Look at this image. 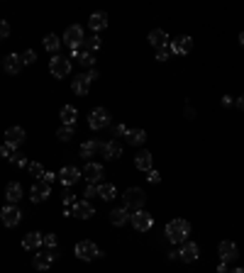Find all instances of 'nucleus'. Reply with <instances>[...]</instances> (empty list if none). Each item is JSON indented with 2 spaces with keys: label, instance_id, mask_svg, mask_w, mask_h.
I'll use <instances>...</instances> for the list:
<instances>
[{
  "label": "nucleus",
  "instance_id": "f257e3e1",
  "mask_svg": "<svg viewBox=\"0 0 244 273\" xmlns=\"http://www.w3.org/2000/svg\"><path fill=\"white\" fill-rule=\"evenodd\" d=\"M164 234H166V239L171 242V244H183L185 239H188V234H190V224H188V219H171L169 224H166V229H164Z\"/></svg>",
  "mask_w": 244,
  "mask_h": 273
},
{
  "label": "nucleus",
  "instance_id": "f03ea898",
  "mask_svg": "<svg viewBox=\"0 0 244 273\" xmlns=\"http://www.w3.org/2000/svg\"><path fill=\"white\" fill-rule=\"evenodd\" d=\"M144 200H147V195H144L142 188H127V191L122 193V205H124L127 210H132V212L144 210Z\"/></svg>",
  "mask_w": 244,
  "mask_h": 273
},
{
  "label": "nucleus",
  "instance_id": "7ed1b4c3",
  "mask_svg": "<svg viewBox=\"0 0 244 273\" xmlns=\"http://www.w3.org/2000/svg\"><path fill=\"white\" fill-rule=\"evenodd\" d=\"M83 42H86L83 27H78V25H71V27L63 32V44H66L71 52H76V49H83Z\"/></svg>",
  "mask_w": 244,
  "mask_h": 273
},
{
  "label": "nucleus",
  "instance_id": "20e7f679",
  "mask_svg": "<svg viewBox=\"0 0 244 273\" xmlns=\"http://www.w3.org/2000/svg\"><path fill=\"white\" fill-rule=\"evenodd\" d=\"M73 254H76L81 261H93V259L103 256V251H100V249H98L93 242H88V239L78 242V244H76V249H73Z\"/></svg>",
  "mask_w": 244,
  "mask_h": 273
},
{
  "label": "nucleus",
  "instance_id": "39448f33",
  "mask_svg": "<svg viewBox=\"0 0 244 273\" xmlns=\"http://www.w3.org/2000/svg\"><path fill=\"white\" fill-rule=\"evenodd\" d=\"M110 125V112L105 110V108H95L93 112H91V117H88V127L91 130H103V127H108Z\"/></svg>",
  "mask_w": 244,
  "mask_h": 273
},
{
  "label": "nucleus",
  "instance_id": "423d86ee",
  "mask_svg": "<svg viewBox=\"0 0 244 273\" xmlns=\"http://www.w3.org/2000/svg\"><path fill=\"white\" fill-rule=\"evenodd\" d=\"M132 227L137 232H149L154 227V217L147 210H137V212H132Z\"/></svg>",
  "mask_w": 244,
  "mask_h": 273
},
{
  "label": "nucleus",
  "instance_id": "0eeeda50",
  "mask_svg": "<svg viewBox=\"0 0 244 273\" xmlns=\"http://www.w3.org/2000/svg\"><path fill=\"white\" fill-rule=\"evenodd\" d=\"M49 71H52L54 78H63V76L71 73V61L66 56H61V54H54V59L49 61Z\"/></svg>",
  "mask_w": 244,
  "mask_h": 273
},
{
  "label": "nucleus",
  "instance_id": "6e6552de",
  "mask_svg": "<svg viewBox=\"0 0 244 273\" xmlns=\"http://www.w3.org/2000/svg\"><path fill=\"white\" fill-rule=\"evenodd\" d=\"M57 176H59V181H61V186H63V188H71V186H76V183L81 181V176H83V173H81L76 166H63Z\"/></svg>",
  "mask_w": 244,
  "mask_h": 273
},
{
  "label": "nucleus",
  "instance_id": "1a4fd4ad",
  "mask_svg": "<svg viewBox=\"0 0 244 273\" xmlns=\"http://www.w3.org/2000/svg\"><path fill=\"white\" fill-rule=\"evenodd\" d=\"M171 54H176V56H185V54H190V49H193V37H188V34H183V37H176V39H171Z\"/></svg>",
  "mask_w": 244,
  "mask_h": 273
},
{
  "label": "nucleus",
  "instance_id": "9d476101",
  "mask_svg": "<svg viewBox=\"0 0 244 273\" xmlns=\"http://www.w3.org/2000/svg\"><path fill=\"white\" fill-rule=\"evenodd\" d=\"M81 173H83V178H86L88 183H95V186H98V183L103 181V176H105V171H103V166H100V164H95V161H91V164H86Z\"/></svg>",
  "mask_w": 244,
  "mask_h": 273
},
{
  "label": "nucleus",
  "instance_id": "9b49d317",
  "mask_svg": "<svg viewBox=\"0 0 244 273\" xmlns=\"http://www.w3.org/2000/svg\"><path fill=\"white\" fill-rule=\"evenodd\" d=\"M49 195H52V186L44 183V181H37V183L30 188V200H32V203H44Z\"/></svg>",
  "mask_w": 244,
  "mask_h": 273
},
{
  "label": "nucleus",
  "instance_id": "f8f14e48",
  "mask_svg": "<svg viewBox=\"0 0 244 273\" xmlns=\"http://www.w3.org/2000/svg\"><path fill=\"white\" fill-rule=\"evenodd\" d=\"M0 219H2L5 227H17L20 219H22V212H20V207H15V205H5L2 212H0Z\"/></svg>",
  "mask_w": 244,
  "mask_h": 273
},
{
  "label": "nucleus",
  "instance_id": "ddd939ff",
  "mask_svg": "<svg viewBox=\"0 0 244 273\" xmlns=\"http://www.w3.org/2000/svg\"><path fill=\"white\" fill-rule=\"evenodd\" d=\"M198 256H200V246L195 242H183L181 251H179V259L183 264H193V261H198Z\"/></svg>",
  "mask_w": 244,
  "mask_h": 273
},
{
  "label": "nucleus",
  "instance_id": "4468645a",
  "mask_svg": "<svg viewBox=\"0 0 244 273\" xmlns=\"http://www.w3.org/2000/svg\"><path fill=\"white\" fill-rule=\"evenodd\" d=\"M95 215V207L88 203V200H76L71 207V217H81V219H91Z\"/></svg>",
  "mask_w": 244,
  "mask_h": 273
},
{
  "label": "nucleus",
  "instance_id": "2eb2a0df",
  "mask_svg": "<svg viewBox=\"0 0 244 273\" xmlns=\"http://www.w3.org/2000/svg\"><path fill=\"white\" fill-rule=\"evenodd\" d=\"M217 254H220V261H235L237 256H240V249H237V244L235 242H220V246H217Z\"/></svg>",
  "mask_w": 244,
  "mask_h": 273
},
{
  "label": "nucleus",
  "instance_id": "dca6fc26",
  "mask_svg": "<svg viewBox=\"0 0 244 273\" xmlns=\"http://www.w3.org/2000/svg\"><path fill=\"white\" fill-rule=\"evenodd\" d=\"M54 259H57V254H54V251H42V254H34L32 266H34L37 271H47V269H52Z\"/></svg>",
  "mask_w": 244,
  "mask_h": 273
},
{
  "label": "nucleus",
  "instance_id": "f3484780",
  "mask_svg": "<svg viewBox=\"0 0 244 273\" xmlns=\"http://www.w3.org/2000/svg\"><path fill=\"white\" fill-rule=\"evenodd\" d=\"M25 130L22 127H10V130H5V144H10V146H22L25 144Z\"/></svg>",
  "mask_w": 244,
  "mask_h": 273
},
{
  "label": "nucleus",
  "instance_id": "a211bd4d",
  "mask_svg": "<svg viewBox=\"0 0 244 273\" xmlns=\"http://www.w3.org/2000/svg\"><path fill=\"white\" fill-rule=\"evenodd\" d=\"M25 198V191H22V186L17 183V181H12V183H7V188H5V200L10 205L20 203Z\"/></svg>",
  "mask_w": 244,
  "mask_h": 273
},
{
  "label": "nucleus",
  "instance_id": "6ab92c4d",
  "mask_svg": "<svg viewBox=\"0 0 244 273\" xmlns=\"http://www.w3.org/2000/svg\"><path fill=\"white\" fill-rule=\"evenodd\" d=\"M22 66H25V64H22L20 54H7V56L2 59V68H5V73H10V76L20 73V68Z\"/></svg>",
  "mask_w": 244,
  "mask_h": 273
},
{
  "label": "nucleus",
  "instance_id": "aec40b11",
  "mask_svg": "<svg viewBox=\"0 0 244 273\" xmlns=\"http://www.w3.org/2000/svg\"><path fill=\"white\" fill-rule=\"evenodd\" d=\"M71 90L76 93V95H88V90H91V78L86 76V73H81L78 78H73V83H71Z\"/></svg>",
  "mask_w": 244,
  "mask_h": 273
},
{
  "label": "nucleus",
  "instance_id": "412c9836",
  "mask_svg": "<svg viewBox=\"0 0 244 273\" xmlns=\"http://www.w3.org/2000/svg\"><path fill=\"white\" fill-rule=\"evenodd\" d=\"M103 154H105V159H110V161L120 159V156H122V144L118 141V139L105 141V144H103Z\"/></svg>",
  "mask_w": 244,
  "mask_h": 273
},
{
  "label": "nucleus",
  "instance_id": "4be33fe9",
  "mask_svg": "<svg viewBox=\"0 0 244 273\" xmlns=\"http://www.w3.org/2000/svg\"><path fill=\"white\" fill-rule=\"evenodd\" d=\"M71 56H73V59L81 64V66H88V68L95 66V56H93V54H91L86 47H83V49H76V52H71Z\"/></svg>",
  "mask_w": 244,
  "mask_h": 273
},
{
  "label": "nucleus",
  "instance_id": "5701e85b",
  "mask_svg": "<svg viewBox=\"0 0 244 273\" xmlns=\"http://www.w3.org/2000/svg\"><path fill=\"white\" fill-rule=\"evenodd\" d=\"M149 44L154 49H161V47H169V34L164 29H152L149 32Z\"/></svg>",
  "mask_w": 244,
  "mask_h": 273
},
{
  "label": "nucleus",
  "instance_id": "b1692460",
  "mask_svg": "<svg viewBox=\"0 0 244 273\" xmlns=\"http://www.w3.org/2000/svg\"><path fill=\"white\" fill-rule=\"evenodd\" d=\"M134 166L139 168V171H152L154 168V159H152V154L149 151H139L137 156H134Z\"/></svg>",
  "mask_w": 244,
  "mask_h": 273
},
{
  "label": "nucleus",
  "instance_id": "393cba45",
  "mask_svg": "<svg viewBox=\"0 0 244 273\" xmlns=\"http://www.w3.org/2000/svg\"><path fill=\"white\" fill-rule=\"evenodd\" d=\"M39 246H42V234H39V232H30V234L22 237V249H27V251H37Z\"/></svg>",
  "mask_w": 244,
  "mask_h": 273
},
{
  "label": "nucleus",
  "instance_id": "a878e982",
  "mask_svg": "<svg viewBox=\"0 0 244 273\" xmlns=\"http://www.w3.org/2000/svg\"><path fill=\"white\" fill-rule=\"evenodd\" d=\"M127 219H132V215H129V210L122 205V207H115L113 212H110V222L115 224V227H122V224H127Z\"/></svg>",
  "mask_w": 244,
  "mask_h": 273
},
{
  "label": "nucleus",
  "instance_id": "bb28decb",
  "mask_svg": "<svg viewBox=\"0 0 244 273\" xmlns=\"http://www.w3.org/2000/svg\"><path fill=\"white\" fill-rule=\"evenodd\" d=\"M59 117L63 125H68V127H73L76 125V117H78V110L73 108V105H63L59 110Z\"/></svg>",
  "mask_w": 244,
  "mask_h": 273
},
{
  "label": "nucleus",
  "instance_id": "cd10ccee",
  "mask_svg": "<svg viewBox=\"0 0 244 273\" xmlns=\"http://www.w3.org/2000/svg\"><path fill=\"white\" fill-rule=\"evenodd\" d=\"M88 27H91L93 32L105 29V27H108V15H105V12H93L91 20H88Z\"/></svg>",
  "mask_w": 244,
  "mask_h": 273
},
{
  "label": "nucleus",
  "instance_id": "c85d7f7f",
  "mask_svg": "<svg viewBox=\"0 0 244 273\" xmlns=\"http://www.w3.org/2000/svg\"><path fill=\"white\" fill-rule=\"evenodd\" d=\"M115 195H118V188L113 183H98V198L100 200L110 203V200H115Z\"/></svg>",
  "mask_w": 244,
  "mask_h": 273
},
{
  "label": "nucleus",
  "instance_id": "c756f323",
  "mask_svg": "<svg viewBox=\"0 0 244 273\" xmlns=\"http://www.w3.org/2000/svg\"><path fill=\"white\" fill-rule=\"evenodd\" d=\"M98 151H103V144H100L98 139H88V141L81 144V156H93V154H98Z\"/></svg>",
  "mask_w": 244,
  "mask_h": 273
},
{
  "label": "nucleus",
  "instance_id": "7c9ffc66",
  "mask_svg": "<svg viewBox=\"0 0 244 273\" xmlns=\"http://www.w3.org/2000/svg\"><path fill=\"white\" fill-rule=\"evenodd\" d=\"M144 141H147V132H144V130H129V132H127V144L142 146Z\"/></svg>",
  "mask_w": 244,
  "mask_h": 273
},
{
  "label": "nucleus",
  "instance_id": "2f4dec72",
  "mask_svg": "<svg viewBox=\"0 0 244 273\" xmlns=\"http://www.w3.org/2000/svg\"><path fill=\"white\" fill-rule=\"evenodd\" d=\"M42 42H44V49H47V52H52V54H57V52H59L61 39L57 37V34H47V37H44Z\"/></svg>",
  "mask_w": 244,
  "mask_h": 273
},
{
  "label": "nucleus",
  "instance_id": "473e14b6",
  "mask_svg": "<svg viewBox=\"0 0 244 273\" xmlns=\"http://www.w3.org/2000/svg\"><path fill=\"white\" fill-rule=\"evenodd\" d=\"M83 44H86V49L93 54V52H98V49H100V37H98V34H93V37H86V42H83Z\"/></svg>",
  "mask_w": 244,
  "mask_h": 273
},
{
  "label": "nucleus",
  "instance_id": "72a5a7b5",
  "mask_svg": "<svg viewBox=\"0 0 244 273\" xmlns=\"http://www.w3.org/2000/svg\"><path fill=\"white\" fill-rule=\"evenodd\" d=\"M57 244H59L57 234H42V246H47L49 251H54V249H57Z\"/></svg>",
  "mask_w": 244,
  "mask_h": 273
},
{
  "label": "nucleus",
  "instance_id": "f704fd0d",
  "mask_svg": "<svg viewBox=\"0 0 244 273\" xmlns=\"http://www.w3.org/2000/svg\"><path fill=\"white\" fill-rule=\"evenodd\" d=\"M73 132H76L73 127H68V125H61L59 130H57V136H59L61 141H68V139L73 136Z\"/></svg>",
  "mask_w": 244,
  "mask_h": 273
},
{
  "label": "nucleus",
  "instance_id": "c9c22d12",
  "mask_svg": "<svg viewBox=\"0 0 244 273\" xmlns=\"http://www.w3.org/2000/svg\"><path fill=\"white\" fill-rule=\"evenodd\" d=\"M20 59H22V64H27V66H30V64H34V61H37V52H34V49H27L25 54H20Z\"/></svg>",
  "mask_w": 244,
  "mask_h": 273
},
{
  "label": "nucleus",
  "instance_id": "e433bc0d",
  "mask_svg": "<svg viewBox=\"0 0 244 273\" xmlns=\"http://www.w3.org/2000/svg\"><path fill=\"white\" fill-rule=\"evenodd\" d=\"M15 154H17V149H15V146H10V144H2V146H0V156H2V159H7V161H10Z\"/></svg>",
  "mask_w": 244,
  "mask_h": 273
},
{
  "label": "nucleus",
  "instance_id": "4c0bfd02",
  "mask_svg": "<svg viewBox=\"0 0 244 273\" xmlns=\"http://www.w3.org/2000/svg\"><path fill=\"white\" fill-rule=\"evenodd\" d=\"M27 168H30V173H32V176H39V178L44 176V166H42L39 161H32V164H27Z\"/></svg>",
  "mask_w": 244,
  "mask_h": 273
},
{
  "label": "nucleus",
  "instance_id": "58836bf2",
  "mask_svg": "<svg viewBox=\"0 0 244 273\" xmlns=\"http://www.w3.org/2000/svg\"><path fill=\"white\" fill-rule=\"evenodd\" d=\"M61 200H63V207H73V203H76V195H73L71 191H63Z\"/></svg>",
  "mask_w": 244,
  "mask_h": 273
},
{
  "label": "nucleus",
  "instance_id": "ea45409f",
  "mask_svg": "<svg viewBox=\"0 0 244 273\" xmlns=\"http://www.w3.org/2000/svg\"><path fill=\"white\" fill-rule=\"evenodd\" d=\"M171 56V47H161V49H156V59L159 61H166Z\"/></svg>",
  "mask_w": 244,
  "mask_h": 273
},
{
  "label": "nucleus",
  "instance_id": "a19ab883",
  "mask_svg": "<svg viewBox=\"0 0 244 273\" xmlns=\"http://www.w3.org/2000/svg\"><path fill=\"white\" fill-rule=\"evenodd\" d=\"M86 200H91V198H98V186L95 183H88V188H86Z\"/></svg>",
  "mask_w": 244,
  "mask_h": 273
},
{
  "label": "nucleus",
  "instance_id": "79ce46f5",
  "mask_svg": "<svg viewBox=\"0 0 244 273\" xmlns=\"http://www.w3.org/2000/svg\"><path fill=\"white\" fill-rule=\"evenodd\" d=\"M10 37V25L5 20H0V39H7Z\"/></svg>",
  "mask_w": 244,
  "mask_h": 273
},
{
  "label": "nucleus",
  "instance_id": "37998d69",
  "mask_svg": "<svg viewBox=\"0 0 244 273\" xmlns=\"http://www.w3.org/2000/svg\"><path fill=\"white\" fill-rule=\"evenodd\" d=\"M57 178H59V176H57L54 171H44V176H42V181H44V183H49V186H52Z\"/></svg>",
  "mask_w": 244,
  "mask_h": 273
},
{
  "label": "nucleus",
  "instance_id": "c03bdc74",
  "mask_svg": "<svg viewBox=\"0 0 244 273\" xmlns=\"http://www.w3.org/2000/svg\"><path fill=\"white\" fill-rule=\"evenodd\" d=\"M10 161H12V164H15V166H27V159H25V156H22V154H15V156H12V159H10Z\"/></svg>",
  "mask_w": 244,
  "mask_h": 273
},
{
  "label": "nucleus",
  "instance_id": "a18cd8bd",
  "mask_svg": "<svg viewBox=\"0 0 244 273\" xmlns=\"http://www.w3.org/2000/svg\"><path fill=\"white\" fill-rule=\"evenodd\" d=\"M147 178H149V183H159V181H161V173H159V171H154V168H152V171H149V176H147Z\"/></svg>",
  "mask_w": 244,
  "mask_h": 273
},
{
  "label": "nucleus",
  "instance_id": "49530a36",
  "mask_svg": "<svg viewBox=\"0 0 244 273\" xmlns=\"http://www.w3.org/2000/svg\"><path fill=\"white\" fill-rule=\"evenodd\" d=\"M127 132H129L127 125H118V127H115V136H127Z\"/></svg>",
  "mask_w": 244,
  "mask_h": 273
},
{
  "label": "nucleus",
  "instance_id": "de8ad7c7",
  "mask_svg": "<svg viewBox=\"0 0 244 273\" xmlns=\"http://www.w3.org/2000/svg\"><path fill=\"white\" fill-rule=\"evenodd\" d=\"M230 271H232V269H230L227 261H220V264H217V273H230Z\"/></svg>",
  "mask_w": 244,
  "mask_h": 273
},
{
  "label": "nucleus",
  "instance_id": "09e8293b",
  "mask_svg": "<svg viewBox=\"0 0 244 273\" xmlns=\"http://www.w3.org/2000/svg\"><path fill=\"white\" fill-rule=\"evenodd\" d=\"M86 76H88V78H91V83H93V81H95V78H98V76H100V73H98V71H95V68H91V71H88V73H86Z\"/></svg>",
  "mask_w": 244,
  "mask_h": 273
},
{
  "label": "nucleus",
  "instance_id": "8fccbe9b",
  "mask_svg": "<svg viewBox=\"0 0 244 273\" xmlns=\"http://www.w3.org/2000/svg\"><path fill=\"white\" fill-rule=\"evenodd\" d=\"M222 105H227V108H230V105H235V100H232V95H225V98H222Z\"/></svg>",
  "mask_w": 244,
  "mask_h": 273
},
{
  "label": "nucleus",
  "instance_id": "3c124183",
  "mask_svg": "<svg viewBox=\"0 0 244 273\" xmlns=\"http://www.w3.org/2000/svg\"><path fill=\"white\" fill-rule=\"evenodd\" d=\"M235 105H237V108H240V110H244V95H240V98H237V100H235Z\"/></svg>",
  "mask_w": 244,
  "mask_h": 273
},
{
  "label": "nucleus",
  "instance_id": "603ef678",
  "mask_svg": "<svg viewBox=\"0 0 244 273\" xmlns=\"http://www.w3.org/2000/svg\"><path fill=\"white\" fill-rule=\"evenodd\" d=\"M230 273H244V269H242V266H240V269H232V271H230Z\"/></svg>",
  "mask_w": 244,
  "mask_h": 273
},
{
  "label": "nucleus",
  "instance_id": "864d4df0",
  "mask_svg": "<svg viewBox=\"0 0 244 273\" xmlns=\"http://www.w3.org/2000/svg\"><path fill=\"white\" fill-rule=\"evenodd\" d=\"M240 47H244V32L240 34Z\"/></svg>",
  "mask_w": 244,
  "mask_h": 273
}]
</instances>
